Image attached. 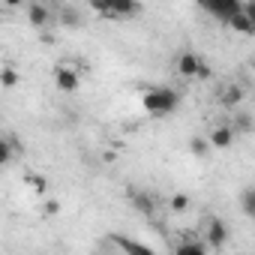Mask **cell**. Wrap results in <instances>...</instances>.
I'll list each match as a JSON object with an SVG mask.
<instances>
[{
	"mask_svg": "<svg viewBox=\"0 0 255 255\" xmlns=\"http://www.w3.org/2000/svg\"><path fill=\"white\" fill-rule=\"evenodd\" d=\"M201 66H204V60L195 54V51H183L180 57H177V75L180 78H198V72H201Z\"/></svg>",
	"mask_w": 255,
	"mask_h": 255,
	"instance_id": "obj_5",
	"label": "cell"
},
{
	"mask_svg": "<svg viewBox=\"0 0 255 255\" xmlns=\"http://www.w3.org/2000/svg\"><path fill=\"white\" fill-rule=\"evenodd\" d=\"M60 21H63V27H81V15H78V9H72V6H63Z\"/></svg>",
	"mask_w": 255,
	"mask_h": 255,
	"instance_id": "obj_17",
	"label": "cell"
},
{
	"mask_svg": "<svg viewBox=\"0 0 255 255\" xmlns=\"http://www.w3.org/2000/svg\"><path fill=\"white\" fill-rule=\"evenodd\" d=\"M114 243H117V246H120L126 255H156V252H153L147 243H141V240H132V237H123V234H120V237H114Z\"/></svg>",
	"mask_w": 255,
	"mask_h": 255,
	"instance_id": "obj_9",
	"label": "cell"
},
{
	"mask_svg": "<svg viewBox=\"0 0 255 255\" xmlns=\"http://www.w3.org/2000/svg\"><path fill=\"white\" fill-rule=\"evenodd\" d=\"M219 102H222V105H228V108H237V105L243 102V87H240V84H228V87L222 90Z\"/></svg>",
	"mask_w": 255,
	"mask_h": 255,
	"instance_id": "obj_12",
	"label": "cell"
},
{
	"mask_svg": "<svg viewBox=\"0 0 255 255\" xmlns=\"http://www.w3.org/2000/svg\"><path fill=\"white\" fill-rule=\"evenodd\" d=\"M129 201H132V207L138 210V213H144V216H153L156 213V201H153V195L150 192H129Z\"/></svg>",
	"mask_w": 255,
	"mask_h": 255,
	"instance_id": "obj_10",
	"label": "cell"
},
{
	"mask_svg": "<svg viewBox=\"0 0 255 255\" xmlns=\"http://www.w3.org/2000/svg\"><path fill=\"white\" fill-rule=\"evenodd\" d=\"M201 9H204V12H210L216 21L231 24V21L243 12V3H237V0H204Z\"/></svg>",
	"mask_w": 255,
	"mask_h": 255,
	"instance_id": "obj_2",
	"label": "cell"
},
{
	"mask_svg": "<svg viewBox=\"0 0 255 255\" xmlns=\"http://www.w3.org/2000/svg\"><path fill=\"white\" fill-rule=\"evenodd\" d=\"M42 213H45V216H57V213H60V204H57V201H45Z\"/></svg>",
	"mask_w": 255,
	"mask_h": 255,
	"instance_id": "obj_21",
	"label": "cell"
},
{
	"mask_svg": "<svg viewBox=\"0 0 255 255\" xmlns=\"http://www.w3.org/2000/svg\"><path fill=\"white\" fill-rule=\"evenodd\" d=\"M234 126H213L210 129V135H207V141H210V147H216V150H228L231 144H234Z\"/></svg>",
	"mask_w": 255,
	"mask_h": 255,
	"instance_id": "obj_6",
	"label": "cell"
},
{
	"mask_svg": "<svg viewBox=\"0 0 255 255\" xmlns=\"http://www.w3.org/2000/svg\"><path fill=\"white\" fill-rule=\"evenodd\" d=\"M93 12L105 15V18H129V15H138L141 6L132 3V0H114V3H96Z\"/></svg>",
	"mask_w": 255,
	"mask_h": 255,
	"instance_id": "obj_3",
	"label": "cell"
},
{
	"mask_svg": "<svg viewBox=\"0 0 255 255\" xmlns=\"http://www.w3.org/2000/svg\"><path fill=\"white\" fill-rule=\"evenodd\" d=\"M174 255H207V246L204 243H198V240H186V243H180L177 246V252Z\"/></svg>",
	"mask_w": 255,
	"mask_h": 255,
	"instance_id": "obj_15",
	"label": "cell"
},
{
	"mask_svg": "<svg viewBox=\"0 0 255 255\" xmlns=\"http://www.w3.org/2000/svg\"><path fill=\"white\" fill-rule=\"evenodd\" d=\"M204 240H207V246H213V249H222V246L228 243V225H225V219H219V216H213V219L207 222V231H204Z\"/></svg>",
	"mask_w": 255,
	"mask_h": 255,
	"instance_id": "obj_4",
	"label": "cell"
},
{
	"mask_svg": "<svg viewBox=\"0 0 255 255\" xmlns=\"http://www.w3.org/2000/svg\"><path fill=\"white\" fill-rule=\"evenodd\" d=\"M186 207H189V195H186V192H174V195H171V210H174V213H183Z\"/></svg>",
	"mask_w": 255,
	"mask_h": 255,
	"instance_id": "obj_20",
	"label": "cell"
},
{
	"mask_svg": "<svg viewBox=\"0 0 255 255\" xmlns=\"http://www.w3.org/2000/svg\"><path fill=\"white\" fill-rule=\"evenodd\" d=\"M54 84H57V90H63V93H75V90H78V72H75L72 66H57V69H54Z\"/></svg>",
	"mask_w": 255,
	"mask_h": 255,
	"instance_id": "obj_7",
	"label": "cell"
},
{
	"mask_svg": "<svg viewBox=\"0 0 255 255\" xmlns=\"http://www.w3.org/2000/svg\"><path fill=\"white\" fill-rule=\"evenodd\" d=\"M240 210H243L249 219H255V186L243 189V195H240Z\"/></svg>",
	"mask_w": 255,
	"mask_h": 255,
	"instance_id": "obj_14",
	"label": "cell"
},
{
	"mask_svg": "<svg viewBox=\"0 0 255 255\" xmlns=\"http://www.w3.org/2000/svg\"><path fill=\"white\" fill-rule=\"evenodd\" d=\"M198 78H210V66H207V63L201 66V72H198Z\"/></svg>",
	"mask_w": 255,
	"mask_h": 255,
	"instance_id": "obj_24",
	"label": "cell"
},
{
	"mask_svg": "<svg viewBox=\"0 0 255 255\" xmlns=\"http://www.w3.org/2000/svg\"><path fill=\"white\" fill-rule=\"evenodd\" d=\"M252 114H246V111H237L234 114V132H249L252 129Z\"/></svg>",
	"mask_w": 255,
	"mask_h": 255,
	"instance_id": "obj_16",
	"label": "cell"
},
{
	"mask_svg": "<svg viewBox=\"0 0 255 255\" xmlns=\"http://www.w3.org/2000/svg\"><path fill=\"white\" fill-rule=\"evenodd\" d=\"M243 15L255 24V0H249V3H243Z\"/></svg>",
	"mask_w": 255,
	"mask_h": 255,
	"instance_id": "obj_22",
	"label": "cell"
},
{
	"mask_svg": "<svg viewBox=\"0 0 255 255\" xmlns=\"http://www.w3.org/2000/svg\"><path fill=\"white\" fill-rule=\"evenodd\" d=\"M189 150H192L195 156H207V150H210V141H207V138H198V135H195V138L189 141Z\"/></svg>",
	"mask_w": 255,
	"mask_h": 255,
	"instance_id": "obj_19",
	"label": "cell"
},
{
	"mask_svg": "<svg viewBox=\"0 0 255 255\" xmlns=\"http://www.w3.org/2000/svg\"><path fill=\"white\" fill-rule=\"evenodd\" d=\"M228 27H231L234 33H243V36H255V24H252V21L243 15V12H240V15H237V18H234Z\"/></svg>",
	"mask_w": 255,
	"mask_h": 255,
	"instance_id": "obj_13",
	"label": "cell"
},
{
	"mask_svg": "<svg viewBox=\"0 0 255 255\" xmlns=\"http://www.w3.org/2000/svg\"><path fill=\"white\" fill-rule=\"evenodd\" d=\"M27 183H30V186H33V189H36V192H45V189H48V183H45V180H42V177H30V180H27Z\"/></svg>",
	"mask_w": 255,
	"mask_h": 255,
	"instance_id": "obj_23",
	"label": "cell"
},
{
	"mask_svg": "<svg viewBox=\"0 0 255 255\" xmlns=\"http://www.w3.org/2000/svg\"><path fill=\"white\" fill-rule=\"evenodd\" d=\"M0 84H3V90H12L18 84V72L12 66H3V72H0Z\"/></svg>",
	"mask_w": 255,
	"mask_h": 255,
	"instance_id": "obj_18",
	"label": "cell"
},
{
	"mask_svg": "<svg viewBox=\"0 0 255 255\" xmlns=\"http://www.w3.org/2000/svg\"><path fill=\"white\" fill-rule=\"evenodd\" d=\"M27 21L33 27H45V24L54 21V15H51V9L45 3H27Z\"/></svg>",
	"mask_w": 255,
	"mask_h": 255,
	"instance_id": "obj_8",
	"label": "cell"
},
{
	"mask_svg": "<svg viewBox=\"0 0 255 255\" xmlns=\"http://www.w3.org/2000/svg\"><path fill=\"white\" fill-rule=\"evenodd\" d=\"M252 72H255V63H252Z\"/></svg>",
	"mask_w": 255,
	"mask_h": 255,
	"instance_id": "obj_25",
	"label": "cell"
},
{
	"mask_svg": "<svg viewBox=\"0 0 255 255\" xmlns=\"http://www.w3.org/2000/svg\"><path fill=\"white\" fill-rule=\"evenodd\" d=\"M141 105H144L147 114H156V117L174 114L177 105H180V93H177L174 87H150V90L141 96Z\"/></svg>",
	"mask_w": 255,
	"mask_h": 255,
	"instance_id": "obj_1",
	"label": "cell"
},
{
	"mask_svg": "<svg viewBox=\"0 0 255 255\" xmlns=\"http://www.w3.org/2000/svg\"><path fill=\"white\" fill-rule=\"evenodd\" d=\"M15 153H21V144H18V135H3V141H0V162L9 165L15 159Z\"/></svg>",
	"mask_w": 255,
	"mask_h": 255,
	"instance_id": "obj_11",
	"label": "cell"
}]
</instances>
